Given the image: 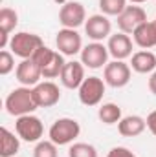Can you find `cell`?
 <instances>
[{
  "instance_id": "1",
  "label": "cell",
  "mask_w": 156,
  "mask_h": 157,
  "mask_svg": "<svg viewBox=\"0 0 156 157\" xmlns=\"http://www.w3.org/2000/svg\"><path fill=\"white\" fill-rule=\"evenodd\" d=\"M4 106H6V112L13 117L30 115L39 108L37 101L33 97V88H28V86H20V88L11 90L4 101Z\"/></svg>"
},
{
  "instance_id": "2",
  "label": "cell",
  "mask_w": 156,
  "mask_h": 157,
  "mask_svg": "<svg viewBox=\"0 0 156 157\" xmlns=\"http://www.w3.org/2000/svg\"><path fill=\"white\" fill-rule=\"evenodd\" d=\"M81 133V124H79L76 119L70 117H61L57 119L50 130H48V137L51 143H55L57 146H66V144H72Z\"/></svg>"
},
{
  "instance_id": "3",
  "label": "cell",
  "mask_w": 156,
  "mask_h": 157,
  "mask_svg": "<svg viewBox=\"0 0 156 157\" xmlns=\"http://www.w3.org/2000/svg\"><path fill=\"white\" fill-rule=\"evenodd\" d=\"M44 46V42L37 33H28V31H18L15 35H11L9 40V51L15 55V57H20L22 60L24 59H31L35 55V51Z\"/></svg>"
},
{
  "instance_id": "4",
  "label": "cell",
  "mask_w": 156,
  "mask_h": 157,
  "mask_svg": "<svg viewBox=\"0 0 156 157\" xmlns=\"http://www.w3.org/2000/svg\"><path fill=\"white\" fill-rule=\"evenodd\" d=\"M15 132L17 135L26 143H39L40 137L44 135V124L37 115H22L15 121Z\"/></svg>"
},
{
  "instance_id": "5",
  "label": "cell",
  "mask_w": 156,
  "mask_h": 157,
  "mask_svg": "<svg viewBox=\"0 0 156 157\" xmlns=\"http://www.w3.org/2000/svg\"><path fill=\"white\" fill-rule=\"evenodd\" d=\"M105 88H107V82H105L103 78L86 77L77 90L81 104H84V106H97V104L103 101Z\"/></svg>"
},
{
  "instance_id": "6",
  "label": "cell",
  "mask_w": 156,
  "mask_h": 157,
  "mask_svg": "<svg viewBox=\"0 0 156 157\" xmlns=\"http://www.w3.org/2000/svg\"><path fill=\"white\" fill-rule=\"evenodd\" d=\"M81 62L84 64V68H90V70H99V68H105L109 64V48L103 44V42H90L86 46H83L81 49Z\"/></svg>"
},
{
  "instance_id": "7",
  "label": "cell",
  "mask_w": 156,
  "mask_h": 157,
  "mask_svg": "<svg viewBox=\"0 0 156 157\" xmlns=\"http://www.w3.org/2000/svg\"><path fill=\"white\" fill-rule=\"evenodd\" d=\"M130 64H127L125 60H112L103 70V80L110 88H123L130 82Z\"/></svg>"
},
{
  "instance_id": "8",
  "label": "cell",
  "mask_w": 156,
  "mask_h": 157,
  "mask_svg": "<svg viewBox=\"0 0 156 157\" xmlns=\"http://www.w3.org/2000/svg\"><path fill=\"white\" fill-rule=\"evenodd\" d=\"M59 22L63 28L77 29L79 26H84L86 22V9L81 2H66L59 9Z\"/></svg>"
},
{
  "instance_id": "9",
  "label": "cell",
  "mask_w": 156,
  "mask_h": 157,
  "mask_svg": "<svg viewBox=\"0 0 156 157\" xmlns=\"http://www.w3.org/2000/svg\"><path fill=\"white\" fill-rule=\"evenodd\" d=\"M84 33L88 35V39H92L94 42H103L105 39H109L112 35V22L103 13L92 15L84 22Z\"/></svg>"
},
{
  "instance_id": "10",
  "label": "cell",
  "mask_w": 156,
  "mask_h": 157,
  "mask_svg": "<svg viewBox=\"0 0 156 157\" xmlns=\"http://www.w3.org/2000/svg\"><path fill=\"white\" fill-rule=\"evenodd\" d=\"M147 22V13L142 6H127L123 13L117 17V28L121 33L132 35L138 26Z\"/></svg>"
},
{
  "instance_id": "11",
  "label": "cell",
  "mask_w": 156,
  "mask_h": 157,
  "mask_svg": "<svg viewBox=\"0 0 156 157\" xmlns=\"http://www.w3.org/2000/svg\"><path fill=\"white\" fill-rule=\"evenodd\" d=\"M55 46H57V51L63 53L64 57H74V55L81 53V49H83V39L76 29L63 28L57 31Z\"/></svg>"
},
{
  "instance_id": "12",
  "label": "cell",
  "mask_w": 156,
  "mask_h": 157,
  "mask_svg": "<svg viewBox=\"0 0 156 157\" xmlns=\"http://www.w3.org/2000/svg\"><path fill=\"white\" fill-rule=\"evenodd\" d=\"M33 97L39 108H51L61 101V90L55 82L44 80V82H39L37 86H33Z\"/></svg>"
},
{
  "instance_id": "13",
  "label": "cell",
  "mask_w": 156,
  "mask_h": 157,
  "mask_svg": "<svg viewBox=\"0 0 156 157\" xmlns=\"http://www.w3.org/2000/svg\"><path fill=\"white\" fill-rule=\"evenodd\" d=\"M15 75H17V80L20 82V86L33 88V86L39 84L40 78H42V70L35 64L33 59H24L20 64H17Z\"/></svg>"
},
{
  "instance_id": "14",
  "label": "cell",
  "mask_w": 156,
  "mask_h": 157,
  "mask_svg": "<svg viewBox=\"0 0 156 157\" xmlns=\"http://www.w3.org/2000/svg\"><path fill=\"white\" fill-rule=\"evenodd\" d=\"M109 53L114 60H125L129 57H132V39L127 33H114L109 37L107 42Z\"/></svg>"
},
{
  "instance_id": "15",
  "label": "cell",
  "mask_w": 156,
  "mask_h": 157,
  "mask_svg": "<svg viewBox=\"0 0 156 157\" xmlns=\"http://www.w3.org/2000/svg\"><path fill=\"white\" fill-rule=\"evenodd\" d=\"M59 78H61V82H63L64 88H68V90H79V86L86 78L84 77V64L77 62V60L66 62Z\"/></svg>"
},
{
  "instance_id": "16",
  "label": "cell",
  "mask_w": 156,
  "mask_h": 157,
  "mask_svg": "<svg viewBox=\"0 0 156 157\" xmlns=\"http://www.w3.org/2000/svg\"><path fill=\"white\" fill-rule=\"evenodd\" d=\"M18 24V13L11 7H2L0 9V48L6 49L11 40V31Z\"/></svg>"
},
{
  "instance_id": "17",
  "label": "cell",
  "mask_w": 156,
  "mask_h": 157,
  "mask_svg": "<svg viewBox=\"0 0 156 157\" xmlns=\"http://www.w3.org/2000/svg\"><path fill=\"white\" fill-rule=\"evenodd\" d=\"M132 40L142 49L154 48L156 46V22L154 20H147L142 26H138L134 29V33H132Z\"/></svg>"
},
{
  "instance_id": "18",
  "label": "cell",
  "mask_w": 156,
  "mask_h": 157,
  "mask_svg": "<svg viewBox=\"0 0 156 157\" xmlns=\"http://www.w3.org/2000/svg\"><path fill=\"white\" fill-rule=\"evenodd\" d=\"M130 68L136 73H153L156 70V53L149 51V49H140L136 53H132L130 59Z\"/></svg>"
},
{
  "instance_id": "19",
  "label": "cell",
  "mask_w": 156,
  "mask_h": 157,
  "mask_svg": "<svg viewBox=\"0 0 156 157\" xmlns=\"http://www.w3.org/2000/svg\"><path fill=\"white\" fill-rule=\"evenodd\" d=\"M147 121L140 115H127L117 122V132L123 137H138L145 132Z\"/></svg>"
},
{
  "instance_id": "20",
  "label": "cell",
  "mask_w": 156,
  "mask_h": 157,
  "mask_svg": "<svg viewBox=\"0 0 156 157\" xmlns=\"http://www.w3.org/2000/svg\"><path fill=\"white\" fill-rule=\"evenodd\" d=\"M20 150V137L9 132L6 126L0 128V157H15Z\"/></svg>"
},
{
  "instance_id": "21",
  "label": "cell",
  "mask_w": 156,
  "mask_h": 157,
  "mask_svg": "<svg viewBox=\"0 0 156 157\" xmlns=\"http://www.w3.org/2000/svg\"><path fill=\"white\" fill-rule=\"evenodd\" d=\"M97 117L99 121L103 122V124H117L119 121H121V108L114 104V102H105V104H101L99 106V110H97Z\"/></svg>"
},
{
  "instance_id": "22",
  "label": "cell",
  "mask_w": 156,
  "mask_h": 157,
  "mask_svg": "<svg viewBox=\"0 0 156 157\" xmlns=\"http://www.w3.org/2000/svg\"><path fill=\"white\" fill-rule=\"evenodd\" d=\"M64 55L63 53H59V51H55V55H53V59L50 60V64L42 70V77L44 78H55V77H61V71H63V68H64Z\"/></svg>"
},
{
  "instance_id": "23",
  "label": "cell",
  "mask_w": 156,
  "mask_h": 157,
  "mask_svg": "<svg viewBox=\"0 0 156 157\" xmlns=\"http://www.w3.org/2000/svg\"><path fill=\"white\" fill-rule=\"evenodd\" d=\"M127 7V0H99V9L107 17H119Z\"/></svg>"
},
{
  "instance_id": "24",
  "label": "cell",
  "mask_w": 156,
  "mask_h": 157,
  "mask_svg": "<svg viewBox=\"0 0 156 157\" xmlns=\"http://www.w3.org/2000/svg\"><path fill=\"white\" fill-rule=\"evenodd\" d=\"M68 157H97V150L88 143H72L68 148Z\"/></svg>"
},
{
  "instance_id": "25",
  "label": "cell",
  "mask_w": 156,
  "mask_h": 157,
  "mask_svg": "<svg viewBox=\"0 0 156 157\" xmlns=\"http://www.w3.org/2000/svg\"><path fill=\"white\" fill-rule=\"evenodd\" d=\"M57 144L48 141H39L33 148V157H57Z\"/></svg>"
},
{
  "instance_id": "26",
  "label": "cell",
  "mask_w": 156,
  "mask_h": 157,
  "mask_svg": "<svg viewBox=\"0 0 156 157\" xmlns=\"http://www.w3.org/2000/svg\"><path fill=\"white\" fill-rule=\"evenodd\" d=\"M15 70V55L9 49H2L0 51V75L6 77Z\"/></svg>"
},
{
  "instance_id": "27",
  "label": "cell",
  "mask_w": 156,
  "mask_h": 157,
  "mask_svg": "<svg viewBox=\"0 0 156 157\" xmlns=\"http://www.w3.org/2000/svg\"><path fill=\"white\" fill-rule=\"evenodd\" d=\"M53 55H55V49H50L48 46H42V48H39V49L35 51V55H33L31 59L35 60V64L39 66L40 70H44V68L50 64V60L53 59Z\"/></svg>"
},
{
  "instance_id": "28",
  "label": "cell",
  "mask_w": 156,
  "mask_h": 157,
  "mask_svg": "<svg viewBox=\"0 0 156 157\" xmlns=\"http://www.w3.org/2000/svg\"><path fill=\"white\" fill-rule=\"evenodd\" d=\"M107 157H136V154L130 152L125 146H114V148H110V152L107 154Z\"/></svg>"
},
{
  "instance_id": "29",
  "label": "cell",
  "mask_w": 156,
  "mask_h": 157,
  "mask_svg": "<svg viewBox=\"0 0 156 157\" xmlns=\"http://www.w3.org/2000/svg\"><path fill=\"white\" fill-rule=\"evenodd\" d=\"M145 121H147V128H149V132L156 137V110H154V112H151V113L147 115Z\"/></svg>"
},
{
  "instance_id": "30",
  "label": "cell",
  "mask_w": 156,
  "mask_h": 157,
  "mask_svg": "<svg viewBox=\"0 0 156 157\" xmlns=\"http://www.w3.org/2000/svg\"><path fill=\"white\" fill-rule=\"evenodd\" d=\"M149 90H151L153 95H156V70L151 73V77H149Z\"/></svg>"
},
{
  "instance_id": "31",
  "label": "cell",
  "mask_w": 156,
  "mask_h": 157,
  "mask_svg": "<svg viewBox=\"0 0 156 157\" xmlns=\"http://www.w3.org/2000/svg\"><path fill=\"white\" fill-rule=\"evenodd\" d=\"M53 2H55V4H59V6H64V4H66V2H70V0H53Z\"/></svg>"
},
{
  "instance_id": "32",
  "label": "cell",
  "mask_w": 156,
  "mask_h": 157,
  "mask_svg": "<svg viewBox=\"0 0 156 157\" xmlns=\"http://www.w3.org/2000/svg\"><path fill=\"white\" fill-rule=\"evenodd\" d=\"M129 2H132V4H143V2H147V0H129Z\"/></svg>"
},
{
  "instance_id": "33",
  "label": "cell",
  "mask_w": 156,
  "mask_h": 157,
  "mask_svg": "<svg viewBox=\"0 0 156 157\" xmlns=\"http://www.w3.org/2000/svg\"><path fill=\"white\" fill-rule=\"evenodd\" d=\"M154 22H156V18H154Z\"/></svg>"
}]
</instances>
